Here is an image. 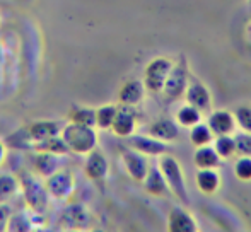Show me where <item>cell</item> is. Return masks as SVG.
<instances>
[{"mask_svg": "<svg viewBox=\"0 0 251 232\" xmlns=\"http://www.w3.org/2000/svg\"><path fill=\"white\" fill-rule=\"evenodd\" d=\"M62 139L69 145V150L79 156H87L98 147V133L94 126L69 123L62 128Z\"/></svg>", "mask_w": 251, "mask_h": 232, "instance_id": "6da1fadb", "label": "cell"}, {"mask_svg": "<svg viewBox=\"0 0 251 232\" xmlns=\"http://www.w3.org/2000/svg\"><path fill=\"white\" fill-rule=\"evenodd\" d=\"M19 185L27 209L36 213H45V210L48 209V203H50V195H48L45 183L38 179L36 176L23 173L19 178Z\"/></svg>", "mask_w": 251, "mask_h": 232, "instance_id": "7a4b0ae2", "label": "cell"}, {"mask_svg": "<svg viewBox=\"0 0 251 232\" xmlns=\"http://www.w3.org/2000/svg\"><path fill=\"white\" fill-rule=\"evenodd\" d=\"M159 169L164 174L166 183L169 186V191L176 196L181 203L188 205L190 203V193L188 188H186V181L185 176H183V169L179 166V162L175 159L173 156H161V161H159Z\"/></svg>", "mask_w": 251, "mask_h": 232, "instance_id": "3957f363", "label": "cell"}, {"mask_svg": "<svg viewBox=\"0 0 251 232\" xmlns=\"http://www.w3.org/2000/svg\"><path fill=\"white\" fill-rule=\"evenodd\" d=\"M188 82H190L188 63H186L185 57H181L176 63H173V69L164 84L162 94H164V97L168 101H178L181 96H185Z\"/></svg>", "mask_w": 251, "mask_h": 232, "instance_id": "277c9868", "label": "cell"}, {"mask_svg": "<svg viewBox=\"0 0 251 232\" xmlns=\"http://www.w3.org/2000/svg\"><path fill=\"white\" fill-rule=\"evenodd\" d=\"M171 69H173V62L169 58L157 57L151 60L147 63L146 70H144V86H146V91L154 94L162 93Z\"/></svg>", "mask_w": 251, "mask_h": 232, "instance_id": "5b68a950", "label": "cell"}, {"mask_svg": "<svg viewBox=\"0 0 251 232\" xmlns=\"http://www.w3.org/2000/svg\"><path fill=\"white\" fill-rule=\"evenodd\" d=\"M58 222L67 231H84L91 222L89 209L79 202L70 203L62 210Z\"/></svg>", "mask_w": 251, "mask_h": 232, "instance_id": "8992f818", "label": "cell"}, {"mask_svg": "<svg viewBox=\"0 0 251 232\" xmlns=\"http://www.w3.org/2000/svg\"><path fill=\"white\" fill-rule=\"evenodd\" d=\"M45 186L48 189L50 198L55 200H67L75 189V181H74L72 174L69 171H56L55 174L48 176Z\"/></svg>", "mask_w": 251, "mask_h": 232, "instance_id": "52a82bcc", "label": "cell"}, {"mask_svg": "<svg viewBox=\"0 0 251 232\" xmlns=\"http://www.w3.org/2000/svg\"><path fill=\"white\" fill-rule=\"evenodd\" d=\"M122 161L130 178L137 183H142L151 167L149 162H147V157L144 154L137 152L135 149H125L122 152Z\"/></svg>", "mask_w": 251, "mask_h": 232, "instance_id": "ba28073f", "label": "cell"}, {"mask_svg": "<svg viewBox=\"0 0 251 232\" xmlns=\"http://www.w3.org/2000/svg\"><path fill=\"white\" fill-rule=\"evenodd\" d=\"M128 145L130 149H135L137 152L144 154L146 157H161L168 154L169 150L168 143L161 142L151 135H130Z\"/></svg>", "mask_w": 251, "mask_h": 232, "instance_id": "9c48e42d", "label": "cell"}, {"mask_svg": "<svg viewBox=\"0 0 251 232\" xmlns=\"http://www.w3.org/2000/svg\"><path fill=\"white\" fill-rule=\"evenodd\" d=\"M185 101H186V104L195 106L201 113L208 111L212 106V96L207 87H205V84L200 82L199 79H192V77H190L188 87H186V91H185Z\"/></svg>", "mask_w": 251, "mask_h": 232, "instance_id": "30bf717a", "label": "cell"}, {"mask_svg": "<svg viewBox=\"0 0 251 232\" xmlns=\"http://www.w3.org/2000/svg\"><path fill=\"white\" fill-rule=\"evenodd\" d=\"M84 173L87 178L94 183H102L106 176L109 173V162L106 156L101 150L94 149L86 156V162H84Z\"/></svg>", "mask_w": 251, "mask_h": 232, "instance_id": "8fae6325", "label": "cell"}, {"mask_svg": "<svg viewBox=\"0 0 251 232\" xmlns=\"http://www.w3.org/2000/svg\"><path fill=\"white\" fill-rule=\"evenodd\" d=\"M168 232H199V226L186 209L173 207L168 215Z\"/></svg>", "mask_w": 251, "mask_h": 232, "instance_id": "7c38bea8", "label": "cell"}, {"mask_svg": "<svg viewBox=\"0 0 251 232\" xmlns=\"http://www.w3.org/2000/svg\"><path fill=\"white\" fill-rule=\"evenodd\" d=\"M208 128L212 130L215 137L219 135H232L236 132V118L231 111L227 110H215L208 115L207 121Z\"/></svg>", "mask_w": 251, "mask_h": 232, "instance_id": "4fadbf2b", "label": "cell"}, {"mask_svg": "<svg viewBox=\"0 0 251 232\" xmlns=\"http://www.w3.org/2000/svg\"><path fill=\"white\" fill-rule=\"evenodd\" d=\"M137 126V118H135V111L132 110V106H120L116 111V116L113 119L111 130L115 135L123 137V139H128L130 135H133Z\"/></svg>", "mask_w": 251, "mask_h": 232, "instance_id": "5bb4252c", "label": "cell"}, {"mask_svg": "<svg viewBox=\"0 0 251 232\" xmlns=\"http://www.w3.org/2000/svg\"><path fill=\"white\" fill-rule=\"evenodd\" d=\"M43 213H36L33 210H21V212H12V217L9 220L10 232H33L38 226H43L41 222Z\"/></svg>", "mask_w": 251, "mask_h": 232, "instance_id": "9a60e30c", "label": "cell"}, {"mask_svg": "<svg viewBox=\"0 0 251 232\" xmlns=\"http://www.w3.org/2000/svg\"><path fill=\"white\" fill-rule=\"evenodd\" d=\"M146 96V86L137 79L126 80L118 91V101L123 106H137Z\"/></svg>", "mask_w": 251, "mask_h": 232, "instance_id": "2e32d148", "label": "cell"}, {"mask_svg": "<svg viewBox=\"0 0 251 232\" xmlns=\"http://www.w3.org/2000/svg\"><path fill=\"white\" fill-rule=\"evenodd\" d=\"M149 135L154 139L161 140V142H175L179 137V125L178 121L169 118H161L154 121L149 126Z\"/></svg>", "mask_w": 251, "mask_h": 232, "instance_id": "e0dca14e", "label": "cell"}, {"mask_svg": "<svg viewBox=\"0 0 251 232\" xmlns=\"http://www.w3.org/2000/svg\"><path fill=\"white\" fill-rule=\"evenodd\" d=\"M142 185H144V189H146L151 196L162 198V196H166L169 193V186H168V183H166L164 174L159 169V166L149 167V173L144 178Z\"/></svg>", "mask_w": 251, "mask_h": 232, "instance_id": "ac0fdd59", "label": "cell"}, {"mask_svg": "<svg viewBox=\"0 0 251 232\" xmlns=\"http://www.w3.org/2000/svg\"><path fill=\"white\" fill-rule=\"evenodd\" d=\"M27 132L33 140V145L41 140H47L50 137H56L62 133V125L53 119H41V121H34L27 126Z\"/></svg>", "mask_w": 251, "mask_h": 232, "instance_id": "d6986e66", "label": "cell"}, {"mask_svg": "<svg viewBox=\"0 0 251 232\" xmlns=\"http://www.w3.org/2000/svg\"><path fill=\"white\" fill-rule=\"evenodd\" d=\"M193 162L199 169H217L222 164V159L217 152H215L214 145H201L197 147L195 156H193Z\"/></svg>", "mask_w": 251, "mask_h": 232, "instance_id": "ffe728a7", "label": "cell"}, {"mask_svg": "<svg viewBox=\"0 0 251 232\" xmlns=\"http://www.w3.org/2000/svg\"><path fill=\"white\" fill-rule=\"evenodd\" d=\"M195 181L197 188L203 195H214L221 188V176H219L217 169H199V173L195 176Z\"/></svg>", "mask_w": 251, "mask_h": 232, "instance_id": "44dd1931", "label": "cell"}, {"mask_svg": "<svg viewBox=\"0 0 251 232\" xmlns=\"http://www.w3.org/2000/svg\"><path fill=\"white\" fill-rule=\"evenodd\" d=\"M60 169V156L50 152H38L34 156V171L45 179Z\"/></svg>", "mask_w": 251, "mask_h": 232, "instance_id": "7402d4cb", "label": "cell"}, {"mask_svg": "<svg viewBox=\"0 0 251 232\" xmlns=\"http://www.w3.org/2000/svg\"><path fill=\"white\" fill-rule=\"evenodd\" d=\"M33 149L36 152H50L55 154V156H67L70 154L69 145L65 143V140L62 139V135H56V137H50L47 140H41V142H36L33 145Z\"/></svg>", "mask_w": 251, "mask_h": 232, "instance_id": "603a6c76", "label": "cell"}, {"mask_svg": "<svg viewBox=\"0 0 251 232\" xmlns=\"http://www.w3.org/2000/svg\"><path fill=\"white\" fill-rule=\"evenodd\" d=\"M19 188H21L19 179L14 174L9 173L0 174V203H7L9 200H12Z\"/></svg>", "mask_w": 251, "mask_h": 232, "instance_id": "cb8c5ba5", "label": "cell"}, {"mask_svg": "<svg viewBox=\"0 0 251 232\" xmlns=\"http://www.w3.org/2000/svg\"><path fill=\"white\" fill-rule=\"evenodd\" d=\"M176 121L179 126H185V128H192V126L199 125L201 121V111L197 110L192 104H185L176 111Z\"/></svg>", "mask_w": 251, "mask_h": 232, "instance_id": "d4e9b609", "label": "cell"}, {"mask_svg": "<svg viewBox=\"0 0 251 232\" xmlns=\"http://www.w3.org/2000/svg\"><path fill=\"white\" fill-rule=\"evenodd\" d=\"M215 139V135L212 133V130L208 128L207 123H199V125L192 126L190 128V142L195 147H201V145H208L212 143Z\"/></svg>", "mask_w": 251, "mask_h": 232, "instance_id": "484cf974", "label": "cell"}, {"mask_svg": "<svg viewBox=\"0 0 251 232\" xmlns=\"http://www.w3.org/2000/svg\"><path fill=\"white\" fill-rule=\"evenodd\" d=\"M70 123H79V125L96 126V110L86 106H74L69 111Z\"/></svg>", "mask_w": 251, "mask_h": 232, "instance_id": "4316f807", "label": "cell"}, {"mask_svg": "<svg viewBox=\"0 0 251 232\" xmlns=\"http://www.w3.org/2000/svg\"><path fill=\"white\" fill-rule=\"evenodd\" d=\"M214 149L221 156V159H231L236 154V142L232 135H219L214 139Z\"/></svg>", "mask_w": 251, "mask_h": 232, "instance_id": "83f0119b", "label": "cell"}, {"mask_svg": "<svg viewBox=\"0 0 251 232\" xmlns=\"http://www.w3.org/2000/svg\"><path fill=\"white\" fill-rule=\"evenodd\" d=\"M5 145L10 147V149H19V150L33 149V140H31V137H29V132H27V126L10 133L5 140Z\"/></svg>", "mask_w": 251, "mask_h": 232, "instance_id": "f1b7e54d", "label": "cell"}, {"mask_svg": "<svg viewBox=\"0 0 251 232\" xmlns=\"http://www.w3.org/2000/svg\"><path fill=\"white\" fill-rule=\"evenodd\" d=\"M116 111H118V106H115V104H104V106L98 108L96 110V126H100L101 130H111Z\"/></svg>", "mask_w": 251, "mask_h": 232, "instance_id": "f546056e", "label": "cell"}, {"mask_svg": "<svg viewBox=\"0 0 251 232\" xmlns=\"http://www.w3.org/2000/svg\"><path fill=\"white\" fill-rule=\"evenodd\" d=\"M234 174L239 181H251V157L241 156L234 164Z\"/></svg>", "mask_w": 251, "mask_h": 232, "instance_id": "4dcf8cb0", "label": "cell"}, {"mask_svg": "<svg viewBox=\"0 0 251 232\" xmlns=\"http://www.w3.org/2000/svg\"><path fill=\"white\" fill-rule=\"evenodd\" d=\"M236 125L243 130V132L251 133V104H241L234 113Z\"/></svg>", "mask_w": 251, "mask_h": 232, "instance_id": "1f68e13d", "label": "cell"}, {"mask_svg": "<svg viewBox=\"0 0 251 232\" xmlns=\"http://www.w3.org/2000/svg\"><path fill=\"white\" fill-rule=\"evenodd\" d=\"M236 142V152L239 156H250L251 157V133L248 132H239L234 135Z\"/></svg>", "mask_w": 251, "mask_h": 232, "instance_id": "d6a6232c", "label": "cell"}, {"mask_svg": "<svg viewBox=\"0 0 251 232\" xmlns=\"http://www.w3.org/2000/svg\"><path fill=\"white\" fill-rule=\"evenodd\" d=\"M12 217V209L9 203H0V232H7L9 220Z\"/></svg>", "mask_w": 251, "mask_h": 232, "instance_id": "836d02e7", "label": "cell"}, {"mask_svg": "<svg viewBox=\"0 0 251 232\" xmlns=\"http://www.w3.org/2000/svg\"><path fill=\"white\" fill-rule=\"evenodd\" d=\"M33 232H60V229H56V227H50V226H38L36 229H34Z\"/></svg>", "mask_w": 251, "mask_h": 232, "instance_id": "e575fe53", "label": "cell"}, {"mask_svg": "<svg viewBox=\"0 0 251 232\" xmlns=\"http://www.w3.org/2000/svg\"><path fill=\"white\" fill-rule=\"evenodd\" d=\"M5 149H7L5 142H2V140H0V164H2L3 159H5Z\"/></svg>", "mask_w": 251, "mask_h": 232, "instance_id": "d590c367", "label": "cell"}, {"mask_svg": "<svg viewBox=\"0 0 251 232\" xmlns=\"http://www.w3.org/2000/svg\"><path fill=\"white\" fill-rule=\"evenodd\" d=\"M89 232H104V231H102V229H91Z\"/></svg>", "mask_w": 251, "mask_h": 232, "instance_id": "8d00e7d4", "label": "cell"}, {"mask_svg": "<svg viewBox=\"0 0 251 232\" xmlns=\"http://www.w3.org/2000/svg\"><path fill=\"white\" fill-rule=\"evenodd\" d=\"M67 232H84V231H67Z\"/></svg>", "mask_w": 251, "mask_h": 232, "instance_id": "74e56055", "label": "cell"}, {"mask_svg": "<svg viewBox=\"0 0 251 232\" xmlns=\"http://www.w3.org/2000/svg\"><path fill=\"white\" fill-rule=\"evenodd\" d=\"M7 232H10V231H7Z\"/></svg>", "mask_w": 251, "mask_h": 232, "instance_id": "f35d334b", "label": "cell"}, {"mask_svg": "<svg viewBox=\"0 0 251 232\" xmlns=\"http://www.w3.org/2000/svg\"><path fill=\"white\" fill-rule=\"evenodd\" d=\"M250 2H251V0H250Z\"/></svg>", "mask_w": 251, "mask_h": 232, "instance_id": "ab89813d", "label": "cell"}]
</instances>
